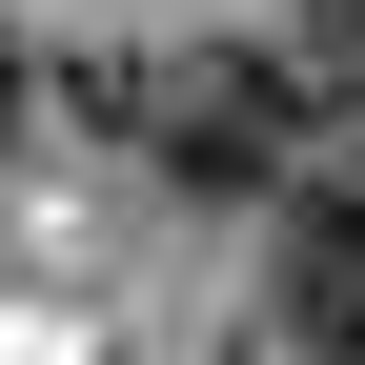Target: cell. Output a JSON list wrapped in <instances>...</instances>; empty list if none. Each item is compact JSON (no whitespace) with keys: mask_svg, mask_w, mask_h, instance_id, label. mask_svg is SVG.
<instances>
[{"mask_svg":"<svg viewBox=\"0 0 365 365\" xmlns=\"http://www.w3.org/2000/svg\"><path fill=\"white\" fill-rule=\"evenodd\" d=\"M21 122H41V61H21V21H0V163H21Z\"/></svg>","mask_w":365,"mask_h":365,"instance_id":"cell-4","label":"cell"},{"mask_svg":"<svg viewBox=\"0 0 365 365\" xmlns=\"http://www.w3.org/2000/svg\"><path fill=\"white\" fill-rule=\"evenodd\" d=\"M264 325L325 345V365H365V143L284 203V244H264Z\"/></svg>","mask_w":365,"mask_h":365,"instance_id":"cell-2","label":"cell"},{"mask_svg":"<svg viewBox=\"0 0 365 365\" xmlns=\"http://www.w3.org/2000/svg\"><path fill=\"white\" fill-rule=\"evenodd\" d=\"M284 81H325V102H365V0H304V41H284Z\"/></svg>","mask_w":365,"mask_h":365,"instance_id":"cell-3","label":"cell"},{"mask_svg":"<svg viewBox=\"0 0 365 365\" xmlns=\"http://www.w3.org/2000/svg\"><path fill=\"white\" fill-rule=\"evenodd\" d=\"M102 122L182 182V203H244V182L304 143V81H284V41H182V61H122L102 81Z\"/></svg>","mask_w":365,"mask_h":365,"instance_id":"cell-1","label":"cell"}]
</instances>
